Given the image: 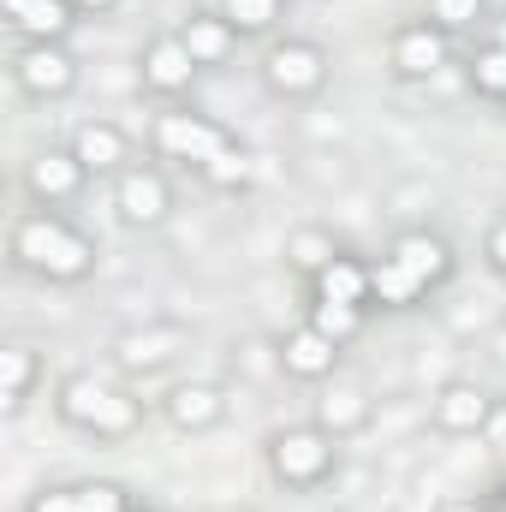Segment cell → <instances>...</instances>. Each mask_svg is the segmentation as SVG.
<instances>
[{
  "mask_svg": "<svg viewBox=\"0 0 506 512\" xmlns=\"http://www.w3.org/2000/svg\"><path fill=\"white\" fill-rule=\"evenodd\" d=\"M209 179H215V185H245V179H251V161L227 149V155H215V161H209Z\"/></svg>",
  "mask_w": 506,
  "mask_h": 512,
  "instance_id": "cb8c5ba5",
  "label": "cell"
},
{
  "mask_svg": "<svg viewBox=\"0 0 506 512\" xmlns=\"http://www.w3.org/2000/svg\"><path fill=\"white\" fill-rule=\"evenodd\" d=\"M322 417H328L334 429H346V423H358V417H364V399H358V393H334V399L322 405Z\"/></svg>",
  "mask_w": 506,
  "mask_h": 512,
  "instance_id": "d4e9b609",
  "label": "cell"
},
{
  "mask_svg": "<svg viewBox=\"0 0 506 512\" xmlns=\"http://www.w3.org/2000/svg\"><path fill=\"white\" fill-rule=\"evenodd\" d=\"M316 328H322L328 340L358 334V304H334V298H322V304H316Z\"/></svg>",
  "mask_w": 506,
  "mask_h": 512,
  "instance_id": "d6986e66",
  "label": "cell"
},
{
  "mask_svg": "<svg viewBox=\"0 0 506 512\" xmlns=\"http://www.w3.org/2000/svg\"><path fill=\"white\" fill-rule=\"evenodd\" d=\"M18 78H24L30 90H42V96H48V90H66V84H72V60L54 54V48H30V54L18 60Z\"/></svg>",
  "mask_w": 506,
  "mask_h": 512,
  "instance_id": "52a82bcc",
  "label": "cell"
},
{
  "mask_svg": "<svg viewBox=\"0 0 506 512\" xmlns=\"http://www.w3.org/2000/svg\"><path fill=\"white\" fill-rule=\"evenodd\" d=\"M155 137H161V149L179 155V161H203V167H209L215 155H227V137L215 126H203V120H191V114H161Z\"/></svg>",
  "mask_w": 506,
  "mask_h": 512,
  "instance_id": "7a4b0ae2",
  "label": "cell"
},
{
  "mask_svg": "<svg viewBox=\"0 0 506 512\" xmlns=\"http://www.w3.org/2000/svg\"><path fill=\"white\" fill-rule=\"evenodd\" d=\"M393 262H405L417 280H441V274H447V245H441V239H417V233H411V239H399Z\"/></svg>",
  "mask_w": 506,
  "mask_h": 512,
  "instance_id": "8fae6325",
  "label": "cell"
},
{
  "mask_svg": "<svg viewBox=\"0 0 506 512\" xmlns=\"http://www.w3.org/2000/svg\"><path fill=\"white\" fill-rule=\"evenodd\" d=\"M120 209H126L131 221H161V215H167V185H161L155 173H126Z\"/></svg>",
  "mask_w": 506,
  "mask_h": 512,
  "instance_id": "8992f818",
  "label": "cell"
},
{
  "mask_svg": "<svg viewBox=\"0 0 506 512\" xmlns=\"http://www.w3.org/2000/svg\"><path fill=\"white\" fill-rule=\"evenodd\" d=\"M185 48H191V60H197V66H215V60L227 54V24H221V18H191Z\"/></svg>",
  "mask_w": 506,
  "mask_h": 512,
  "instance_id": "5bb4252c",
  "label": "cell"
},
{
  "mask_svg": "<svg viewBox=\"0 0 506 512\" xmlns=\"http://www.w3.org/2000/svg\"><path fill=\"white\" fill-rule=\"evenodd\" d=\"M215 411H221V405H215L209 387H179V393H173V417H179L185 429H191V423H209Z\"/></svg>",
  "mask_w": 506,
  "mask_h": 512,
  "instance_id": "ac0fdd59",
  "label": "cell"
},
{
  "mask_svg": "<svg viewBox=\"0 0 506 512\" xmlns=\"http://www.w3.org/2000/svg\"><path fill=\"white\" fill-rule=\"evenodd\" d=\"M501 54H506V24H501Z\"/></svg>",
  "mask_w": 506,
  "mask_h": 512,
  "instance_id": "e575fe53",
  "label": "cell"
},
{
  "mask_svg": "<svg viewBox=\"0 0 506 512\" xmlns=\"http://www.w3.org/2000/svg\"><path fill=\"white\" fill-rule=\"evenodd\" d=\"M30 512H78V489H72V495H42Z\"/></svg>",
  "mask_w": 506,
  "mask_h": 512,
  "instance_id": "f546056e",
  "label": "cell"
},
{
  "mask_svg": "<svg viewBox=\"0 0 506 512\" xmlns=\"http://www.w3.org/2000/svg\"><path fill=\"white\" fill-rule=\"evenodd\" d=\"M108 405H114V393L102 382H84V376L66 382V393H60V411H66L72 423H84V429H96V423L108 417Z\"/></svg>",
  "mask_w": 506,
  "mask_h": 512,
  "instance_id": "9c48e42d",
  "label": "cell"
},
{
  "mask_svg": "<svg viewBox=\"0 0 506 512\" xmlns=\"http://www.w3.org/2000/svg\"><path fill=\"white\" fill-rule=\"evenodd\" d=\"M483 417H489V405H483L477 387H447V393H441V423H447V429H477Z\"/></svg>",
  "mask_w": 506,
  "mask_h": 512,
  "instance_id": "4fadbf2b",
  "label": "cell"
},
{
  "mask_svg": "<svg viewBox=\"0 0 506 512\" xmlns=\"http://www.w3.org/2000/svg\"><path fill=\"white\" fill-rule=\"evenodd\" d=\"M120 149H126V143H120L114 126H84L78 131V161H84V167H114Z\"/></svg>",
  "mask_w": 506,
  "mask_h": 512,
  "instance_id": "2e32d148",
  "label": "cell"
},
{
  "mask_svg": "<svg viewBox=\"0 0 506 512\" xmlns=\"http://www.w3.org/2000/svg\"><path fill=\"white\" fill-rule=\"evenodd\" d=\"M12 245H18V256H24L30 268L60 274V280H72V274H84V268H90V245H84L78 233L54 227V221H24Z\"/></svg>",
  "mask_w": 506,
  "mask_h": 512,
  "instance_id": "6da1fadb",
  "label": "cell"
},
{
  "mask_svg": "<svg viewBox=\"0 0 506 512\" xmlns=\"http://www.w3.org/2000/svg\"><path fill=\"white\" fill-rule=\"evenodd\" d=\"M227 18L245 24V30H262L274 18V0H227Z\"/></svg>",
  "mask_w": 506,
  "mask_h": 512,
  "instance_id": "603a6c76",
  "label": "cell"
},
{
  "mask_svg": "<svg viewBox=\"0 0 506 512\" xmlns=\"http://www.w3.org/2000/svg\"><path fill=\"white\" fill-rule=\"evenodd\" d=\"M370 286H376V292H381V298H387V304H411L423 280H417V274H411L405 262H381L376 274H370Z\"/></svg>",
  "mask_w": 506,
  "mask_h": 512,
  "instance_id": "e0dca14e",
  "label": "cell"
},
{
  "mask_svg": "<svg viewBox=\"0 0 506 512\" xmlns=\"http://www.w3.org/2000/svg\"><path fill=\"white\" fill-rule=\"evenodd\" d=\"M495 441H506V417H501V423H495Z\"/></svg>",
  "mask_w": 506,
  "mask_h": 512,
  "instance_id": "d6a6232c",
  "label": "cell"
},
{
  "mask_svg": "<svg viewBox=\"0 0 506 512\" xmlns=\"http://www.w3.org/2000/svg\"><path fill=\"white\" fill-rule=\"evenodd\" d=\"M501 358H506V334H501Z\"/></svg>",
  "mask_w": 506,
  "mask_h": 512,
  "instance_id": "d590c367",
  "label": "cell"
},
{
  "mask_svg": "<svg viewBox=\"0 0 506 512\" xmlns=\"http://www.w3.org/2000/svg\"><path fill=\"white\" fill-rule=\"evenodd\" d=\"M435 18L441 24H471L477 18V0H435Z\"/></svg>",
  "mask_w": 506,
  "mask_h": 512,
  "instance_id": "83f0119b",
  "label": "cell"
},
{
  "mask_svg": "<svg viewBox=\"0 0 506 512\" xmlns=\"http://www.w3.org/2000/svg\"><path fill=\"white\" fill-rule=\"evenodd\" d=\"M84 6H114V0H84Z\"/></svg>",
  "mask_w": 506,
  "mask_h": 512,
  "instance_id": "836d02e7",
  "label": "cell"
},
{
  "mask_svg": "<svg viewBox=\"0 0 506 512\" xmlns=\"http://www.w3.org/2000/svg\"><path fill=\"white\" fill-rule=\"evenodd\" d=\"M143 66H149V84H161V90H179V84L191 78V66H197V60H191L185 36H161V42L149 48V60H143Z\"/></svg>",
  "mask_w": 506,
  "mask_h": 512,
  "instance_id": "5b68a950",
  "label": "cell"
},
{
  "mask_svg": "<svg viewBox=\"0 0 506 512\" xmlns=\"http://www.w3.org/2000/svg\"><path fill=\"white\" fill-rule=\"evenodd\" d=\"M364 292H370V274H364L358 262H340V256H334V262L322 268V298H334V304H358Z\"/></svg>",
  "mask_w": 506,
  "mask_h": 512,
  "instance_id": "7c38bea8",
  "label": "cell"
},
{
  "mask_svg": "<svg viewBox=\"0 0 506 512\" xmlns=\"http://www.w3.org/2000/svg\"><path fill=\"white\" fill-rule=\"evenodd\" d=\"M18 24L36 30V36H60V30H66V6H60V0H42V6H36L30 18H18Z\"/></svg>",
  "mask_w": 506,
  "mask_h": 512,
  "instance_id": "7402d4cb",
  "label": "cell"
},
{
  "mask_svg": "<svg viewBox=\"0 0 506 512\" xmlns=\"http://www.w3.org/2000/svg\"><path fill=\"white\" fill-rule=\"evenodd\" d=\"M36 6H42V0H6V12H12V18H30Z\"/></svg>",
  "mask_w": 506,
  "mask_h": 512,
  "instance_id": "4dcf8cb0",
  "label": "cell"
},
{
  "mask_svg": "<svg viewBox=\"0 0 506 512\" xmlns=\"http://www.w3.org/2000/svg\"><path fill=\"white\" fill-rule=\"evenodd\" d=\"M78 512H126V495L114 483H90V489H78Z\"/></svg>",
  "mask_w": 506,
  "mask_h": 512,
  "instance_id": "44dd1931",
  "label": "cell"
},
{
  "mask_svg": "<svg viewBox=\"0 0 506 512\" xmlns=\"http://www.w3.org/2000/svg\"><path fill=\"white\" fill-rule=\"evenodd\" d=\"M435 66H441V36H429V30L399 36V72L423 78V72H435Z\"/></svg>",
  "mask_w": 506,
  "mask_h": 512,
  "instance_id": "9a60e30c",
  "label": "cell"
},
{
  "mask_svg": "<svg viewBox=\"0 0 506 512\" xmlns=\"http://www.w3.org/2000/svg\"><path fill=\"white\" fill-rule=\"evenodd\" d=\"M298 262H310V268H328V245H322V239H298Z\"/></svg>",
  "mask_w": 506,
  "mask_h": 512,
  "instance_id": "f1b7e54d",
  "label": "cell"
},
{
  "mask_svg": "<svg viewBox=\"0 0 506 512\" xmlns=\"http://www.w3.org/2000/svg\"><path fill=\"white\" fill-rule=\"evenodd\" d=\"M477 84H483V90H501V96H506V54H501V48H489V54L477 60Z\"/></svg>",
  "mask_w": 506,
  "mask_h": 512,
  "instance_id": "4316f807",
  "label": "cell"
},
{
  "mask_svg": "<svg viewBox=\"0 0 506 512\" xmlns=\"http://www.w3.org/2000/svg\"><path fill=\"white\" fill-rule=\"evenodd\" d=\"M274 471L292 477V483L322 477V471H328V441H322L316 429H292V435H280V441H274Z\"/></svg>",
  "mask_w": 506,
  "mask_h": 512,
  "instance_id": "3957f363",
  "label": "cell"
},
{
  "mask_svg": "<svg viewBox=\"0 0 506 512\" xmlns=\"http://www.w3.org/2000/svg\"><path fill=\"white\" fill-rule=\"evenodd\" d=\"M167 346H173L167 334H161V340H126V346H120V358H126V364H161V358H167Z\"/></svg>",
  "mask_w": 506,
  "mask_h": 512,
  "instance_id": "484cf974",
  "label": "cell"
},
{
  "mask_svg": "<svg viewBox=\"0 0 506 512\" xmlns=\"http://www.w3.org/2000/svg\"><path fill=\"white\" fill-rule=\"evenodd\" d=\"M286 370H298V376H322V370H334V340H328L322 328L292 334V340H286Z\"/></svg>",
  "mask_w": 506,
  "mask_h": 512,
  "instance_id": "ba28073f",
  "label": "cell"
},
{
  "mask_svg": "<svg viewBox=\"0 0 506 512\" xmlns=\"http://www.w3.org/2000/svg\"><path fill=\"white\" fill-rule=\"evenodd\" d=\"M268 78H274V90H316L322 84V54L316 48H274L268 54Z\"/></svg>",
  "mask_w": 506,
  "mask_h": 512,
  "instance_id": "277c9868",
  "label": "cell"
},
{
  "mask_svg": "<svg viewBox=\"0 0 506 512\" xmlns=\"http://www.w3.org/2000/svg\"><path fill=\"white\" fill-rule=\"evenodd\" d=\"M453 512H477V507H453Z\"/></svg>",
  "mask_w": 506,
  "mask_h": 512,
  "instance_id": "8d00e7d4",
  "label": "cell"
},
{
  "mask_svg": "<svg viewBox=\"0 0 506 512\" xmlns=\"http://www.w3.org/2000/svg\"><path fill=\"white\" fill-rule=\"evenodd\" d=\"M149 512H155V507H149Z\"/></svg>",
  "mask_w": 506,
  "mask_h": 512,
  "instance_id": "74e56055",
  "label": "cell"
},
{
  "mask_svg": "<svg viewBox=\"0 0 506 512\" xmlns=\"http://www.w3.org/2000/svg\"><path fill=\"white\" fill-rule=\"evenodd\" d=\"M0 370H6V405H18L24 399V382H30V352L24 346L0 352Z\"/></svg>",
  "mask_w": 506,
  "mask_h": 512,
  "instance_id": "ffe728a7",
  "label": "cell"
},
{
  "mask_svg": "<svg viewBox=\"0 0 506 512\" xmlns=\"http://www.w3.org/2000/svg\"><path fill=\"white\" fill-rule=\"evenodd\" d=\"M495 262H506V227L495 233Z\"/></svg>",
  "mask_w": 506,
  "mask_h": 512,
  "instance_id": "1f68e13d",
  "label": "cell"
},
{
  "mask_svg": "<svg viewBox=\"0 0 506 512\" xmlns=\"http://www.w3.org/2000/svg\"><path fill=\"white\" fill-rule=\"evenodd\" d=\"M78 155H42L36 167H30V185L42 191V197H72L78 191Z\"/></svg>",
  "mask_w": 506,
  "mask_h": 512,
  "instance_id": "30bf717a",
  "label": "cell"
}]
</instances>
